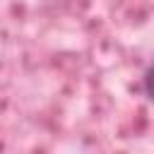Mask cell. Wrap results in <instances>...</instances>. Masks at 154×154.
<instances>
[{"mask_svg": "<svg viewBox=\"0 0 154 154\" xmlns=\"http://www.w3.org/2000/svg\"><path fill=\"white\" fill-rule=\"evenodd\" d=\"M142 89H144V94L149 96V101H154V63L144 70V77H142Z\"/></svg>", "mask_w": 154, "mask_h": 154, "instance_id": "1", "label": "cell"}]
</instances>
